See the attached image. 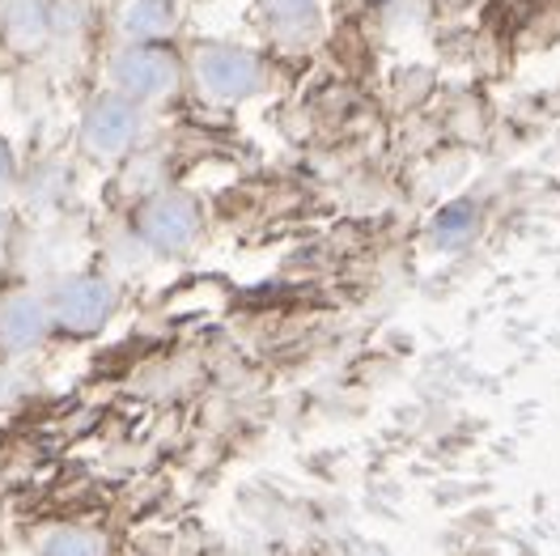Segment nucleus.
I'll use <instances>...</instances> for the list:
<instances>
[{"label": "nucleus", "mask_w": 560, "mask_h": 556, "mask_svg": "<svg viewBox=\"0 0 560 556\" xmlns=\"http://www.w3.org/2000/svg\"><path fill=\"white\" fill-rule=\"evenodd\" d=\"M200 200L183 187H162L153 196H144V205L137 212V239L149 255H162V259H175L187 255L196 239H200Z\"/></svg>", "instance_id": "obj_4"}, {"label": "nucleus", "mask_w": 560, "mask_h": 556, "mask_svg": "<svg viewBox=\"0 0 560 556\" xmlns=\"http://www.w3.org/2000/svg\"><path fill=\"white\" fill-rule=\"evenodd\" d=\"M51 311H47V293L35 289H9L0 293V357H26L35 352L47 332H51Z\"/></svg>", "instance_id": "obj_6"}, {"label": "nucleus", "mask_w": 560, "mask_h": 556, "mask_svg": "<svg viewBox=\"0 0 560 556\" xmlns=\"http://www.w3.org/2000/svg\"><path fill=\"white\" fill-rule=\"evenodd\" d=\"M4 243H9V212L0 209V251H4Z\"/></svg>", "instance_id": "obj_12"}, {"label": "nucleus", "mask_w": 560, "mask_h": 556, "mask_svg": "<svg viewBox=\"0 0 560 556\" xmlns=\"http://www.w3.org/2000/svg\"><path fill=\"white\" fill-rule=\"evenodd\" d=\"M13 178H18V162H13V149L0 137V187H9Z\"/></svg>", "instance_id": "obj_11"}, {"label": "nucleus", "mask_w": 560, "mask_h": 556, "mask_svg": "<svg viewBox=\"0 0 560 556\" xmlns=\"http://www.w3.org/2000/svg\"><path fill=\"white\" fill-rule=\"evenodd\" d=\"M144 132H149V106L119 94V90L94 94L85 115H81V149L94 162H106V166L137 153Z\"/></svg>", "instance_id": "obj_3"}, {"label": "nucleus", "mask_w": 560, "mask_h": 556, "mask_svg": "<svg viewBox=\"0 0 560 556\" xmlns=\"http://www.w3.org/2000/svg\"><path fill=\"white\" fill-rule=\"evenodd\" d=\"M35 556H106V535L90 526H51L38 535Z\"/></svg>", "instance_id": "obj_10"}, {"label": "nucleus", "mask_w": 560, "mask_h": 556, "mask_svg": "<svg viewBox=\"0 0 560 556\" xmlns=\"http://www.w3.org/2000/svg\"><path fill=\"white\" fill-rule=\"evenodd\" d=\"M115 306H119V293L98 273H69V277L51 280V289H47L51 323L72 332V336L103 332L106 323H110V314H115Z\"/></svg>", "instance_id": "obj_5"}, {"label": "nucleus", "mask_w": 560, "mask_h": 556, "mask_svg": "<svg viewBox=\"0 0 560 556\" xmlns=\"http://www.w3.org/2000/svg\"><path fill=\"white\" fill-rule=\"evenodd\" d=\"M183 60L171 43H124L110 60H106V81L110 90L137 99V103L153 106L175 99L183 85Z\"/></svg>", "instance_id": "obj_2"}, {"label": "nucleus", "mask_w": 560, "mask_h": 556, "mask_svg": "<svg viewBox=\"0 0 560 556\" xmlns=\"http://www.w3.org/2000/svg\"><path fill=\"white\" fill-rule=\"evenodd\" d=\"M115 31L124 43H166L178 31V0H115Z\"/></svg>", "instance_id": "obj_9"}, {"label": "nucleus", "mask_w": 560, "mask_h": 556, "mask_svg": "<svg viewBox=\"0 0 560 556\" xmlns=\"http://www.w3.org/2000/svg\"><path fill=\"white\" fill-rule=\"evenodd\" d=\"M259 26L284 51H311L323 31V0H259Z\"/></svg>", "instance_id": "obj_7"}, {"label": "nucleus", "mask_w": 560, "mask_h": 556, "mask_svg": "<svg viewBox=\"0 0 560 556\" xmlns=\"http://www.w3.org/2000/svg\"><path fill=\"white\" fill-rule=\"evenodd\" d=\"M56 38L51 0H0V43L13 56H38Z\"/></svg>", "instance_id": "obj_8"}, {"label": "nucleus", "mask_w": 560, "mask_h": 556, "mask_svg": "<svg viewBox=\"0 0 560 556\" xmlns=\"http://www.w3.org/2000/svg\"><path fill=\"white\" fill-rule=\"evenodd\" d=\"M196 90L217 106H238L268 90V65L243 43H200L187 60Z\"/></svg>", "instance_id": "obj_1"}]
</instances>
